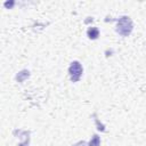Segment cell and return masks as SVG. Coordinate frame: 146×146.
Wrapping results in <instances>:
<instances>
[{
  "label": "cell",
  "mask_w": 146,
  "mask_h": 146,
  "mask_svg": "<svg viewBox=\"0 0 146 146\" xmlns=\"http://www.w3.org/2000/svg\"><path fill=\"white\" fill-rule=\"evenodd\" d=\"M132 31V21L129 16H122L117 19L116 24V32L122 36H127Z\"/></svg>",
  "instance_id": "cell-1"
},
{
  "label": "cell",
  "mask_w": 146,
  "mask_h": 146,
  "mask_svg": "<svg viewBox=\"0 0 146 146\" xmlns=\"http://www.w3.org/2000/svg\"><path fill=\"white\" fill-rule=\"evenodd\" d=\"M82 71H83L82 70V66H81V64L79 62L75 60V62H73L71 64V66L68 68V73H70L71 79H72L73 82H76V81L80 80V76L82 74Z\"/></svg>",
  "instance_id": "cell-2"
},
{
  "label": "cell",
  "mask_w": 146,
  "mask_h": 146,
  "mask_svg": "<svg viewBox=\"0 0 146 146\" xmlns=\"http://www.w3.org/2000/svg\"><path fill=\"white\" fill-rule=\"evenodd\" d=\"M87 34H88L89 39L95 40V39H97V38H98V35H99V31H98V29H97V27L91 26V27H89V29H88Z\"/></svg>",
  "instance_id": "cell-3"
},
{
  "label": "cell",
  "mask_w": 146,
  "mask_h": 146,
  "mask_svg": "<svg viewBox=\"0 0 146 146\" xmlns=\"http://www.w3.org/2000/svg\"><path fill=\"white\" fill-rule=\"evenodd\" d=\"M89 146H99V137L97 135H95L92 137V139L89 143Z\"/></svg>",
  "instance_id": "cell-4"
}]
</instances>
